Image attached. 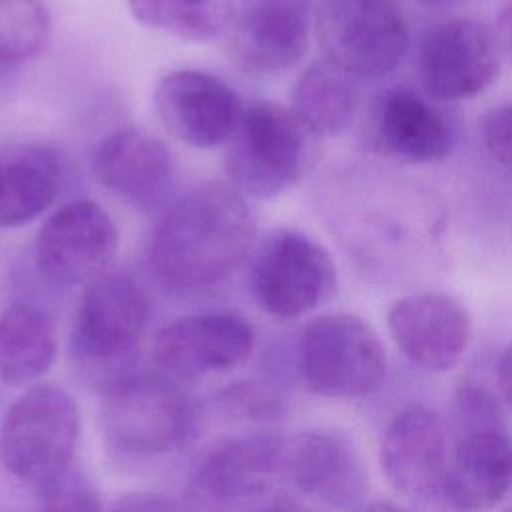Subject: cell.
Returning a JSON list of instances; mask_svg holds the SVG:
<instances>
[{"label":"cell","mask_w":512,"mask_h":512,"mask_svg":"<svg viewBox=\"0 0 512 512\" xmlns=\"http://www.w3.org/2000/svg\"><path fill=\"white\" fill-rule=\"evenodd\" d=\"M290 108L316 136L344 132L356 108L352 76L326 58L312 64L296 80Z\"/></svg>","instance_id":"obj_23"},{"label":"cell","mask_w":512,"mask_h":512,"mask_svg":"<svg viewBox=\"0 0 512 512\" xmlns=\"http://www.w3.org/2000/svg\"><path fill=\"white\" fill-rule=\"evenodd\" d=\"M40 512H104L100 498L96 492L78 478H70L68 474L42 488Z\"/></svg>","instance_id":"obj_27"},{"label":"cell","mask_w":512,"mask_h":512,"mask_svg":"<svg viewBox=\"0 0 512 512\" xmlns=\"http://www.w3.org/2000/svg\"><path fill=\"white\" fill-rule=\"evenodd\" d=\"M496 378L502 398L512 406V342L500 352L496 362Z\"/></svg>","instance_id":"obj_30"},{"label":"cell","mask_w":512,"mask_h":512,"mask_svg":"<svg viewBox=\"0 0 512 512\" xmlns=\"http://www.w3.org/2000/svg\"><path fill=\"white\" fill-rule=\"evenodd\" d=\"M318 138L292 108L250 102L228 140L226 172L246 198H274L298 184L316 164Z\"/></svg>","instance_id":"obj_2"},{"label":"cell","mask_w":512,"mask_h":512,"mask_svg":"<svg viewBox=\"0 0 512 512\" xmlns=\"http://www.w3.org/2000/svg\"><path fill=\"white\" fill-rule=\"evenodd\" d=\"M498 46L512 60V6H508L498 20Z\"/></svg>","instance_id":"obj_31"},{"label":"cell","mask_w":512,"mask_h":512,"mask_svg":"<svg viewBox=\"0 0 512 512\" xmlns=\"http://www.w3.org/2000/svg\"><path fill=\"white\" fill-rule=\"evenodd\" d=\"M98 414L106 442L132 456L178 448L196 420L188 394L162 372L116 376L102 390Z\"/></svg>","instance_id":"obj_5"},{"label":"cell","mask_w":512,"mask_h":512,"mask_svg":"<svg viewBox=\"0 0 512 512\" xmlns=\"http://www.w3.org/2000/svg\"><path fill=\"white\" fill-rule=\"evenodd\" d=\"M128 8L140 24L190 42H208L234 20V0H128Z\"/></svg>","instance_id":"obj_24"},{"label":"cell","mask_w":512,"mask_h":512,"mask_svg":"<svg viewBox=\"0 0 512 512\" xmlns=\"http://www.w3.org/2000/svg\"><path fill=\"white\" fill-rule=\"evenodd\" d=\"M362 512H410V510H406L402 506H396V504H390V502H372Z\"/></svg>","instance_id":"obj_32"},{"label":"cell","mask_w":512,"mask_h":512,"mask_svg":"<svg viewBox=\"0 0 512 512\" xmlns=\"http://www.w3.org/2000/svg\"><path fill=\"white\" fill-rule=\"evenodd\" d=\"M276 512H304V510H298V508H294L290 502H286V504L280 506Z\"/></svg>","instance_id":"obj_34"},{"label":"cell","mask_w":512,"mask_h":512,"mask_svg":"<svg viewBox=\"0 0 512 512\" xmlns=\"http://www.w3.org/2000/svg\"><path fill=\"white\" fill-rule=\"evenodd\" d=\"M78 436L74 398L60 386L32 384L0 422V464L20 482L46 488L68 474Z\"/></svg>","instance_id":"obj_3"},{"label":"cell","mask_w":512,"mask_h":512,"mask_svg":"<svg viewBox=\"0 0 512 512\" xmlns=\"http://www.w3.org/2000/svg\"><path fill=\"white\" fill-rule=\"evenodd\" d=\"M284 438L252 434L210 450L184 488L186 512H276L282 490Z\"/></svg>","instance_id":"obj_4"},{"label":"cell","mask_w":512,"mask_h":512,"mask_svg":"<svg viewBox=\"0 0 512 512\" xmlns=\"http://www.w3.org/2000/svg\"><path fill=\"white\" fill-rule=\"evenodd\" d=\"M110 512H186L172 498L156 492H130L114 500Z\"/></svg>","instance_id":"obj_29"},{"label":"cell","mask_w":512,"mask_h":512,"mask_svg":"<svg viewBox=\"0 0 512 512\" xmlns=\"http://www.w3.org/2000/svg\"><path fill=\"white\" fill-rule=\"evenodd\" d=\"M154 110L180 142L212 148L230 140L244 106L220 78L184 68L166 74L156 84Z\"/></svg>","instance_id":"obj_14"},{"label":"cell","mask_w":512,"mask_h":512,"mask_svg":"<svg viewBox=\"0 0 512 512\" xmlns=\"http://www.w3.org/2000/svg\"><path fill=\"white\" fill-rule=\"evenodd\" d=\"M298 370L326 398H364L386 376V350L374 328L346 312L312 318L298 340Z\"/></svg>","instance_id":"obj_6"},{"label":"cell","mask_w":512,"mask_h":512,"mask_svg":"<svg viewBox=\"0 0 512 512\" xmlns=\"http://www.w3.org/2000/svg\"><path fill=\"white\" fill-rule=\"evenodd\" d=\"M512 484V440L506 428L462 432L452 448L442 512L494 508Z\"/></svg>","instance_id":"obj_19"},{"label":"cell","mask_w":512,"mask_h":512,"mask_svg":"<svg viewBox=\"0 0 512 512\" xmlns=\"http://www.w3.org/2000/svg\"><path fill=\"white\" fill-rule=\"evenodd\" d=\"M228 50L248 74L272 76L294 68L308 50L304 4L256 2L232 20Z\"/></svg>","instance_id":"obj_18"},{"label":"cell","mask_w":512,"mask_h":512,"mask_svg":"<svg viewBox=\"0 0 512 512\" xmlns=\"http://www.w3.org/2000/svg\"><path fill=\"white\" fill-rule=\"evenodd\" d=\"M50 38V16L40 0H0V66L36 58Z\"/></svg>","instance_id":"obj_25"},{"label":"cell","mask_w":512,"mask_h":512,"mask_svg":"<svg viewBox=\"0 0 512 512\" xmlns=\"http://www.w3.org/2000/svg\"><path fill=\"white\" fill-rule=\"evenodd\" d=\"M452 452L448 432L428 406H408L388 424L380 442V466L390 484L426 512H442Z\"/></svg>","instance_id":"obj_9"},{"label":"cell","mask_w":512,"mask_h":512,"mask_svg":"<svg viewBox=\"0 0 512 512\" xmlns=\"http://www.w3.org/2000/svg\"><path fill=\"white\" fill-rule=\"evenodd\" d=\"M376 136L386 152L408 162H436L452 150V130L444 116L406 88L382 98Z\"/></svg>","instance_id":"obj_21"},{"label":"cell","mask_w":512,"mask_h":512,"mask_svg":"<svg viewBox=\"0 0 512 512\" xmlns=\"http://www.w3.org/2000/svg\"><path fill=\"white\" fill-rule=\"evenodd\" d=\"M480 136L492 160L512 172V104L488 110L480 120Z\"/></svg>","instance_id":"obj_28"},{"label":"cell","mask_w":512,"mask_h":512,"mask_svg":"<svg viewBox=\"0 0 512 512\" xmlns=\"http://www.w3.org/2000/svg\"><path fill=\"white\" fill-rule=\"evenodd\" d=\"M284 478L334 508H352L366 494V470L356 448L328 430L284 438Z\"/></svg>","instance_id":"obj_16"},{"label":"cell","mask_w":512,"mask_h":512,"mask_svg":"<svg viewBox=\"0 0 512 512\" xmlns=\"http://www.w3.org/2000/svg\"><path fill=\"white\" fill-rule=\"evenodd\" d=\"M454 424L456 434L484 428H506L500 404L476 382H464L458 388L454 398Z\"/></svg>","instance_id":"obj_26"},{"label":"cell","mask_w":512,"mask_h":512,"mask_svg":"<svg viewBox=\"0 0 512 512\" xmlns=\"http://www.w3.org/2000/svg\"><path fill=\"white\" fill-rule=\"evenodd\" d=\"M336 290V266L322 244L298 230H272L254 250L250 292L276 318H296Z\"/></svg>","instance_id":"obj_8"},{"label":"cell","mask_w":512,"mask_h":512,"mask_svg":"<svg viewBox=\"0 0 512 512\" xmlns=\"http://www.w3.org/2000/svg\"><path fill=\"white\" fill-rule=\"evenodd\" d=\"M388 330L398 350L416 366L444 372L462 358L472 324L466 308L438 292L410 294L388 312Z\"/></svg>","instance_id":"obj_15"},{"label":"cell","mask_w":512,"mask_h":512,"mask_svg":"<svg viewBox=\"0 0 512 512\" xmlns=\"http://www.w3.org/2000/svg\"><path fill=\"white\" fill-rule=\"evenodd\" d=\"M254 330L232 312L182 316L166 324L154 338V364L172 380H196L226 372L248 360Z\"/></svg>","instance_id":"obj_12"},{"label":"cell","mask_w":512,"mask_h":512,"mask_svg":"<svg viewBox=\"0 0 512 512\" xmlns=\"http://www.w3.org/2000/svg\"><path fill=\"white\" fill-rule=\"evenodd\" d=\"M90 168L106 190L140 208L160 202L174 180L168 146L138 128H118L102 138L92 152Z\"/></svg>","instance_id":"obj_17"},{"label":"cell","mask_w":512,"mask_h":512,"mask_svg":"<svg viewBox=\"0 0 512 512\" xmlns=\"http://www.w3.org/2000/svg\"><path fill=\"white\" fill-rule=\"evenodd\" d=\"M118 252V230L92 200H74L54 210L34 240L36 266L56 284H90L106 274Z\"/></svg>","instance_id":"obj_10"},{"label":"cell","mask_w":512,"mask_h":512,"mask_svg":"<svg viewBox=\"0 0 512 512\" xmlns=\"http://www.w3.org/2000/svg\"><path fill=\"white\" fill-rule=\"evenodd\" d=\"M256 218L232 184L208 182L178 198L156 224L148 262L160 282L202 290L224 282L250 254Z\"/></svg>","instance_id":"obj_1"},{"label":"cell","mask_w":512,"mask_h":512,"mask_svg":"<svg viewBox=\"0 0 512 512\" xmlns=\"http://www.w3.org/2000/svg\"><path fill=\"white\" fill-rule=\"evenodd\" d=\"M422 4H428V6H446V4H454V2H460V0H418Z\"/></svg>","instance_id":"obj_33"},{"label":"cell","mask_w":512,"mask_h":512,"mask_svg":"<svg viewBox=\"0 0 512 512\" xmlns=\"http://www.w3.org/2000/svg\"><path fill=\"white\" fill-rule=\"evenodd\" d=\"M150 318L144 290L126 274L106 272L86 284L72 326L74 352L86 362H116L140 342Z\"/></svg>","instance_id":"obj_11"},{"label":"cell","mask_w":512,"mask_h":512,"mask_svg":"<svg viewBox=\"0 0 512 512\" xmlns=\"http://www.w3.org/2000/svg\"><path fill=\"white\" fill-rule=\"evenodd\" d=\"M56 358V334L50 318L28 304L0 312V382L20 386L38 380Z\"/></svg>","instance_id":"obj_22"},{"label":"cell","mask_w":512,"mask_h":512,"mask_svg":"<svg viewBox=\"0 0 512 512\" xmlns=\"http://www.w3.org/2000/svg\"><path fill=\"white\" fill-rule=\"evenodd\" d=\"M266 2H288V4H306V0H266Z\"/></svg>","instance_id":"obj_35"},{"label":"cell","mask_w":512,"mask_h":512,"mask_svg":"<svg viewBox=\"0 0 512 512\" xmlns=\"http://www.w3.org/2000/svg\"><path fill=\"white\" fill-rule=\"evenodd\" d=\"M316 38L328 62L350 76L378 78L408 50V24L396 0H320Z\"/></svg>","instance_id":"obj_7"},{"label":"cell","mask_w":512,"mask_h":512,"mask_svg":"<svg viewBox=\"0 0 512 512\" xmlns=\"http://www.w3.org/2000/svg\"><path fill=\"white\" fill-rule=\"evenodd\" d=\"M418 66L424 88L436 100L470 98L498 74V40L482 22L454 18L424 38Z\"/></svg>","instance_id":"obj_13"},{"label":"cell","mask_w":512,"mask_h":512,"mask_svg":"<svg viewBox=\"0 0 512 512\" xmlns=\"http://www.w3.org/2000/svg\"><path fill=\"white\" fill-rule=\"evenodd\" d=\"M62 182L58 156L32 142L0 148V228L22 226L40 216Z\"/></svg>","instance_id":"obj_20"}]
</instances>
